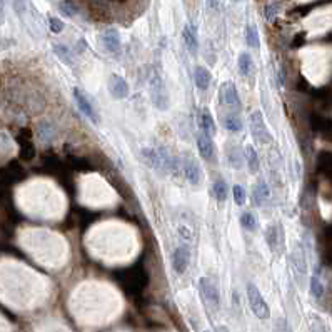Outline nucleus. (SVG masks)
<instances>
[{"instance_id": "obj_1", "label": "nucleus", "mask_w": 332, "mask_h": 332, "mask_svg": "<svg viewBox=\"0 0 332 332\" xmlns=\"http://www.w3.org/2000/svg\"><path fill=\"white\" fill-rule=\"evenodd\" d=\"M247 299H249V306H251V311L254 312L257 319L260 321H265L271 315V309H269L267 302L264 300L262 294H260L259 287L256 284H247Z\"/></svg>"}, {"instance_id": "obj_2", "label": "nucleus", "mask_w": 332, "mask_h": 332, "mask_svg": "<svg viewBox=\"0 0 332 332\" xmlns=\"http://www.w3.org/2000/svg\"><path fill=\"white\" fill-rule=\"evenodd\" d=\"M150 97H152V102L157 109L161 111H167L170 105V99H169V92H167L166 87V82L161 75L154 74L150 79Z\"/></svg>"}, {"instance_id": "obj_3", "label": "nucleus", "mask_w": 332, "mask_h": 332, "mask_svg": "<svg viewBox=\"0 0 332 332\" xmlns=\"http://www.w3.org/2000/svg\"><path fill=\"white\" fill-rule=\"evenodd\" d=\"M199 289H201V295L205 300V304L212 309H219L221 304V295H219L217 286L209 279V277H201L199 280Z\"/></svg>"}, {"instance_id": "obj_4", "label": "nucleus", "mask_w": 332, "mask_h": 332, "mask_svg": "<svg viewBox=\"0 0 332 332\" xmlns=\"http://www.w3.org/2000/svg\"><path fill=\"white\" fill-rule=\"evenodd\" d=\"M249 124H251V132L252 137L260 144H269L271 142V134H269V129L264 122V117L259 111L252 112L251 119H249Z\"/></svg>"}, {"instance_id": "obj_5", "label": "nucleus", "mask_w": 332, "mask_h": 332, "mask_svg": "<svg viewBox=\"0 0 332 332\" xmlns=\"http://www.w3.org/2000/svg\"><path fill=\"white\" fill-rule=\"evenodd\" d=\"M142 157L146 159V162L149 164L150 167H154L155 170H167L170 167V157L164 154L162 150L144 149Z\"/></svg>"}, {"instance_id": "obj_6", "label": "nucleus", "mask_w": 332, "mask_h": 332, "mask_svg": "<svg viewBox=\"0 0 332 332\" xmlns=\"http://www.w3.org/2000/svg\"><path fill=\"white\" fill-rule=\"evenodd\" d=\"M182 172H184V177H185L190 184H194V185L201 184V181H202L201 167H199V164L190 157V154L182 159Z\"/></svg>"}, {"instance_id": "obj_7", "label": "nucleus", "mask_w": 332, "mask_h": 332, "mask_svg": "<svg viewBox=\"0 0 332 332\" xmlns=\"http://www.w3.org/2000/svg\"><path fill=\"white\" fill-rule=\"evenodd\" d=\"M74 99H75L77 102V107L80 109V112L87 117L89 120H92L93 124H99V117H97L95 111H93L91 100L87 99V95H85L84 92H80L79 89H74Z\"/></svg>"}, {"instance_id": "obj_8", "label": "nucleus", "mask_w": 332, "mask_h": 332, "mask_svg": "<svg viewBox=\"0 0 332 332\" xmlns=\"http://www.w3.org/2000/svg\"><path fill=\"white\" fill-rule=\"evenodd\" d=\"M189 259H190V252L187 245H179L174 252H172V267L177 274H184L189 265Z\"/></svg>"}, {"instance_id": "obj_9", "label": "nucleus", "mask_w": 332, "mask_h": 332, "mask_svg": "<svg viewBox=\"0 0 332 332\" xmlns=\"http://www.w3.org/2000/svg\"><path fill=\"white\" fill-rule=\"evenodd\" d=\"M109 92L112 93L114 99H126L129 95V84L124 77L119 74H112L109 77Z\"/></svg>"}, {"instance_id": "obj_10", "label": "nucleus", "mask_w": 332, "mask_h": 332, "mask_svg": "<svg viewBox=\"0 0 332 332\" xmlns=\"http://www.w3.org/2000/svg\"><path fill=\"white\" fill-rule=\"evenodd\" d=\"M222 100H224V104L227 105L229 109H234V111H240L242 109L239 93H237V89L232 82H225V84L222 85Z\"/></svg>"}, {"instance_id": "obj_11", "label": "nucleus", "mask_w": 332, "mask_h": 332, "mask_svg": "<svg viewBox=\"0 0 332 332\" xmlns=\"http://www.w3.org/2000/svg\"><path fill=\"white\" fill-rule=\"evenodd\" d=\"M292 265H294L295 274L300 277L299 282H302L307 276V264H306V254H304V249L300 244H297V247L292 252Z\"/></svg>"}, {"instance_id": "obj_12", "label": "nucleus", "mask_w": 332, "mask_h": 332, "mask_svg": "<svg viewBox=\"0 0 332 332\" xmlns=\"http://www.w3.org/2000/svg\"><path fill=\"white\" fill-rule=\"evenodd\" d=\"M199 127H201V132L209 137H214L217 134V127L216 122L212 119V114L209 112V109H202L201 114H199Z\"/></svg>"}, {"instance_id": "obj_13", "label": "nucleus", "mask_w": 332, "mask_h": 332, "mask_svg": "<svg viewBox=\"0 0 332 332\" xmlns=\"http://www.w3.org/2000/svg\"><path fill=\"white\" fill-rule=\"evenodd\" d=\"M182 40H184V45H185V49L189 50L190 54H195L199 49V40H197V30H195V27L192 23H187L185 27H184L182 30Z\"/></svg>"}, {"instance_id": "obj_14", "label": "nucleus", "mask_w": 332, "mask_h": 332, "mask_svg": "<svg viewBox=\"0 0 332 332\" xmlns=\"http://www.w3.org/2000/svg\"><path fill=\"white\" fill-rule=\"evenodd\" d=\"M197 149H199V154L202 155V157L205 159V161H210L214 155V142H212V137H209V135L205 134H199L197 135Z\"/></svg>"}, {"instance_id": "obj_15", "label": "nucleus", "mask_w": 332, "mask_h": 332, "mask_svg": "<svg viewBox=\"0 0 332 332\" xmlns=\"http://www.w3.org/2000/svg\"><path fill=\"white\" fill-rule=\"evenodd\" d=\"M309 287H311V294L314 295L315 299H322L324 295V282H322V276H321V267H315L314 272H312L311 276V282H309Z\"/></svg>"}, {"instance_id": "obj_16", "label": "nucleus", "mask_w": 332, "mask_h": 332, "mask_svg": "<svg viewBox=\"0 0 332 332\" xmlns=\"http://www.w3.org/2000/svg\"><path fill=\"white\" fill-rule=\"evenodd\" d=\"M102 45L109 52H117L120 49V37L115 29H109L102 34Z\"/></svg>"}, {"instance_id": "obj_17", "label": "nucleus", "mask_w": 332, "mask_h": 332, "mask_svg": "<svg viewBox=\"0 0 332 332\" xmlns=\"http://www.w3.org/2000/svg\"><path fill=\"white\" fill-rule=\"evenodd\" d=\"M210 79H212V75H210V72L204 67V65H197V67H195L194 80H195L197 89H201V91H207L209 85H210Z\"/></svg>"}, {"instance_id": "obj_18", "label": "nucleus", "mask_w": 332, "mask_h": 332, "mask_svg": "<svg viewBox=\"0 0 332 332\" xmlns=\"http://www.w3.org/2000/svg\"><path fill=\"white\" fill-rule=\"evenodd\" d=\"M252 199L257 207H260L269 199V187L264 181H259L252 187Z\"/></svg>"}, {"instance_id": "obj_19", "label": "nucleus", "mask_w": 332, "mask_h": 332, "mask_svg": "<svg viewBox=\"0 0 332 332\" xmlns=\"http://www.w3.org/2000/svg\"><path fill=\"white\" fill-rule=\"evenodd\" d=\"M222 126L230 132H240L242 130V120H240L239 115L227 114V115L222 117Z\"/></svg>"}, {"instance_id": "obj_20", "label": "nucleus", "mask_w": 332, "mask_h": 332, "mask_svg": "<svg viewBox=\"0 0 332 332\" xmlns=\"http://www.w3.org/2000/svg\"><path fill=\"white\" fill-rule=\"evenodd\" d=\"M54 54H55V55L64 62V64L74 65V54L69 50V47H65L62 44H55L54 45Z\"/></svg>"}, {"instance_id": "obj_21", "label": "nucleus", "mask_w": 332, "mask_h": 332, "mask_svg": "<svg viewBox=\"0 0 332 332\" xmlns=\"http://www.w3.org/2000/svg\"><path fill=\"white\" fill-rule=\"evenodd\" d=\"M245 42H247V45L252 47V49H259L260 38H259V32H257V27H254V25L245 27Z\"/></svg>"}, {"instance_id": "obj_22", "label": "nucleus", "mask_w": 332, "mask_h": 332, "mask_svg": "<svg viewBox=\"0 0 332 332\" xmlns=\"http://www.w3.org/2000/svg\"><path fill=\"white\" fill-rule=\"evenodd\" d=\"M245 159H247V166H249V169H251V172L256 174V172L259 170L260 164H259V157H257V152L252 146L245 147Z\"/></svg>"}, {"instance_id": "obj_23", "label": "nucleus", "mask_w": 332, "mask_h": 332, "mask_svg": "<svg viewBox=\"0 0 332 332\" xmlns=\"http://www.w3.org/2000/svg\"><path fill=\"white\" fill-rule=\"evenodd\" d=\"M237 65H239V72L242 75H249L252 69V57L247 52H242L239 55V60H237Z\"/></svg>"}, {"instance_id": "obj_24", "label": "nucleus", "mask_w": 332, "mask_h": 332, "mask_svg": "<svg viewBox=\"0 0 332 332\" xmlns=\"http://www.w3.org/2000/svg\"><path fill=\"white\" fill-rule=\"evenodd\" d=\"M309 329H311V332H329V329H327V326H326V322H324V319L321 317V315H317V314H312L311 315Z\"/></svg>"}, {"instance_id": "obj_25", "label": "nucleus", "mask_w": 332, "mask_h": 332, "mask_svg": "<svg viewBox=\"0 0 332 332\" xmlns=\"http://www.w3.org/2000/svg\"><path fill=\"white\" fill-rule=\"evenodd\" d=\"M212 190H214V197H216L219 202H224L225 199H227V185H225L224 181L214 182Z\"/></svg>"}, {"instance_id": "obj_26", "label": "nucleus", "mask_w": 332, "mask_h": 332, "mask_svg": "<svg viewBox=\"0 0 332 332\" xmlns=\"http://www.w3.org/2000/svg\"><path fill=\"white\" fill-rule=\"evenodd\" d=\"M240 225L245 230H254L257 227V219L254 217V214H251V212H244L240 216Z\"/></svg>"}, {"instance_id": "obj_27", "label": "nucleus", "mask_w": 332, "mask_h": 332, "mask_svg": "<svg viewBox=\"0 0 332 332\" xmlns=\"http://www.w3.org/2000/svg\"><path fill=\"white\" fill-rule=\"evenodd\" d=\"M232 194H234V202H236L237 205L242 207L245 204V201H247V194H245L244 187H242V185H234Z\"/></svg>"}, {"instance_id": "obj_28", "label": "nucleus", "mask_w": 332, "mask_h": 332, "mask_svg": "<svg viewBox=\"0 0 332 332\" xmlns=\"http://www.w3.org/2000/svg\"><path fill=\"white\" fill-rule=\"evenodd\" d=\"M58 9H60V12L64 15H67V17H74V15L79 12L75 7V3H72L70 0H62V2L58 3Z\"/></svg>"}, {"instance_id": "obj_29", "label": "nucleus", "mask_w": 332, "mask_h": 332, "mask_svg": "<svg viewBox=\"0 0 332 332\" xmlns=\"http://www.w3.org/2000/svg\"><path fill=\"white\" fill-rule=\"evenodd\" d=\"M267 244L271 245L272 251H276L277 249V239H279V236H277V227L276 225H271V227H267Z\"/></svg>"}, {"instance_id": "obj_30", "label": "nucleus", "mask_w": 332, "mask_h": 332, "mask_svg": "<svg viewBox=\"0 0 332 332\" xmlns=\"http://www.w3.org/2000/svg\"><path fill=\"white\" fill-rule=\"evenodd\" d=\"M49 27H50V30H52L54 34H60L62 30H64V22H62L60 18H57V17H50L49 18Z\"/></svg>"}, {"instance_id": "obj_31", "label": "nucleus", "mask_w": 332, "mask_h": 332, "mask_svg": "<svg viewBox=\"0 0 332 332\" xmlns=\"http://www.w3.org/2000/svg\"><path fill=\"white\" fill-rule=\"evenodd\" d=\"M276 332H291V327H289V324L286 322V319H277Z\"/></svg>"}, {"instance_id": "obj_32", "label": "nucleus", "mask_w": 332, "mask_h": 332, "mask_svg": "<svg viewBox=\"0 0 332 332\" xmlns=\"http://www.w3.org/2000/svg\"><path fill=\"white\" fill-rule=\"evenodd\" d=\"M276 12H277V9H276L274 3L267 5V7H265V18H267L269 22H272V20L276 18Z\"/></svg>"}, {"instance_id": "obj_33", "label": "nucleus", "mask_w": 332, "mask_h": 332, "mask_svg": "<svg viewBox=\"0 0 332 332\" xmlns=\"http://www.w3.org/2000/svg\"><path fill=\"white\" fill-rule=\"evenodd\" d=\"M14 7L17 10V14L22 15L23 10H25V0H14Z\"/></svg>"}, {"instance_id": "obj_34", "label": "nucleus", "mask_w": 332, "mask_h": 332, "mask_svg": "<svg viewBox=\"0 0 332 332\" xmlns=\"http://www.w3.org/2000/svg\"><path fill=\"white\" fill-rule=\"evenodd\" d=\"M5 22V0H0V23Z\"/></svg>"}, {"instance_id": "obj_35", "label": "nucleus", "mask_w": 332, "mask_h": 332, "mask_svg": "<svg viewBox=\"0 0 332 332\" xmlns=\"http://www.w3.org/2000/svg\"><path fill=\"white\" fill-rule=\"evenodd\" d=\"M207 5L210 10H217L219 9V0H207Z\"/></svg>"}, {"instance_id": "obj_36", "label": "nucleus", "mask_w": 332, "mask_h": 332, "mask_svg": "<svg viewBox=\"0 0 332 332\" xmlns=\"http://www.w3.org/2000/svg\"><path fill=\"white\" fill-rule=\"evenodd\" d=\"M204 332H210V331H204Z\"/></svg>"}]
</instances>
